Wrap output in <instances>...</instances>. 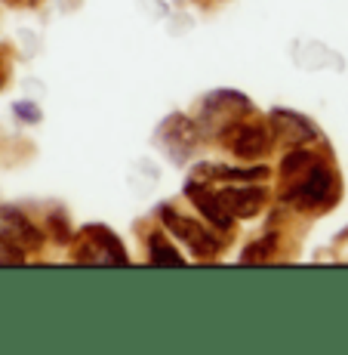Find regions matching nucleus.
<instances>
[{"mask_svg":"<svg viewBox=\"0 0 348 355\" xmlns=\"http://www.w3.org/2000/svg\"><path fill=\"white\" fill-rule=\"evenodd\" d=\"M339 195V186H336V173H333L330 167H324L320 161L309 164V167L299 173L296 186H293L290 198L296 204H302V207H324V204H330L333 198Z\"/></svg>","mask_w":348,"mask_h":355,"instance_id":"nucleus-1","label":"nucleus"},{"mask_svg":"<svg viewBox=\"0 0 348 355\" xmlns=\"http://www.w3.org/2000/svg\"><path fill=\"white\" fill-rule=\"evenodd\" d=\"M161 216H163V223H167V229L173 232L176 238H182V241H185L197 257H216V254L222 250V241L213 235V232L203 229L201 223L185 220V216L176 214L173 207H163V210H161Z\"/></svg>","mask_w":348,"mask_h":355,"instance_id":"nucleus-3","label":"nucleus"},{"mask_svg":"<svg viewBox=\"0 0 348 355\" xmlns=\"http://www.w3.org/2000/svg\"><path fill=\"white\" fill-rule=\"evenodd\" d=\"M271 244H275V235H268L265 241H259V244H250L247 254H244V259H247V263H250V259H253V263H256V259H268Z\"/></svg>","mask_w":348,"mask_h":355,"instance_id":"nucleus-11","label":"nucleus"},{"mask_svg":"<svg viewBox=\"0 0 348 355\" xmlns=\"http://www.w3.org/2000/svg\"><path fill=\"white\" fill-rule=\"evenodd\" d=\"M188 198L197 204V207H201V214L207 216L216 229H231V223H235V220L225 214V207L219 204V198H216L213 189H207V186L197 189V182H191V186H188Z\"/></svg>","mask_w":348,"mask_h":355,"instance_id":"nucleus-7","label":"nucleus"},{"mask_svg":"<svg viewBox=\"0 0 348 355\" xmlns=\"http://www.w3.org/2000/svg\"><path fill=\"white\" fill-rule=\"evenodd\" d=\"M0 235H6L12 244H19L22 250H37L44 235L37 232L34 223L25 220V214L12 207H0Z\"/></svg>","mask_w":348,"mask_h":355,"instance_id":"nucleus-5","label":"nucleus"},{"mask_svg":"<svg viewBox=\"0 0 348 355\" xmlns=\"http://www.w3.org/2000/svg\"><path fill=\"white\" fill-rule=\"evenodd\" d=\"M271 121H275V133H281V139L296 142V146H302V142H309V139L318 136L309 121L299 118V114H293V112H275Z\"/></svg>","mask_w":348,"mask_h":355,"instance_id":"nucleus-8","label":"nucleus"},{"mask_svg":"<svg viewBox=\"0 0 348 355\" xmlns=\"http://www.w3.org/2000/svg\"><path fill=\"white\" fill-rule=\"evenodd\" d=\"M74 259H80V263H111V266L127 263L124 248L108 229H84L80 241L74 244Z\"/></svg>","mask_w":348,"mask_h":355,"instance_id":"nucleus-2","label":"nucleus"},{"mask_svg":"<svg viewBox=\"0 0 348 355\" xmlns=\"http://www.w3.org/2000/svg\"><path fill=\"white\" fill-rule=\"evenodd\" d=\"M0 263H25V250L6 235H0Z\"/></svg>","mask_w":348,"mask_h":355,"instance_id":"nucleus-10","label":"nucleus"},{"mask_svg":"<svg viewBox=\"0 0 348 355\" xmlns=\"http://www.w3.org/2000/svg\"><path fill=\"white\" fill-rule=\"evenodd\" d=\"M228 148L235 155H241V158H259V155L268 152V133H265L262 127H235L228 136Z\"/></svg>","mask_w":348,"mask_h":355,"instance_id":"nucleus-6","label":"nucleus"},{"mask_svg":"<svg viewBox=\"0 0 348 355\" xmlns=\"http://www.w3.org/2000/svg\"><path fill=\"white\" fill-rule=\"evenodd\" d=\"M216 198H219V204L225 207V214L231 216V220H247V216H256L259 210H262L265 204V189H222V192H216Z\"/></svg>","mask_w":348,"mask_h":355,"instance_id":"nucleus-4","label":"nucleus"},{"mask_svg":"<svg viewBox=\"0 0 348 355\" xmlns=\"http://www.w3.org/2000/svg\"><path fill=\"white\" fill-rule=\"evenodd\" d=\"M148 250H152V263L154 266H182V257L176 254V248H170L161 235H154L148 241Z\"/></svg>","mask_w":348,"mask_h":355,"instance_id":"nucleus-9","label":"nucleus"}]
</instances>
